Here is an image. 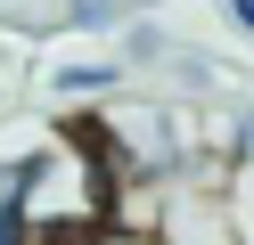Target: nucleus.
<instances>
[{"label": "nucleus", "instance_id": "obj_1", "mask_svg": "<svg viewBox=\"0 0 254 245\" xmlns=\"http://www.w3.org/2000/svg\"><path fill=\"white\" fill-rule=\"evenodd\" d=\"M238 16H246V25H254V0H238Z\"/></svg>", "mask_w": 254, "mask_h": 245}]
</instances>
